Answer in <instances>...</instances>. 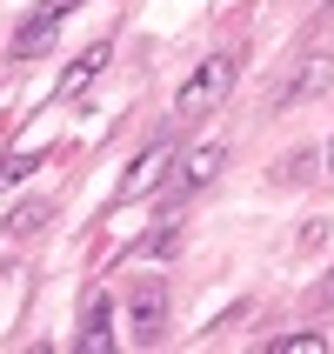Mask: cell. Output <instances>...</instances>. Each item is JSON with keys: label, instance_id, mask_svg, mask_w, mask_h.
<instances>
[{"label": "cell", "instance_id": "5", "mask_svg": "<svg viewBox=\"0 0 334 354\" xmlns=\"http://www.w3.org/2000/svg\"><path fill=\"white\" fill-rule=\"evenodd\" d=\"M107 60H114V40H94V47H80V54L60 67V87H54V94H60V100H80L100 74H107Z\"/></svg>", "mask_w": 334, "mask_h": 354}, {"label": "cell", "instance_id": "4", "mask_svg": "<svg viewBox=\"0 0 334 354\" xmlns=\"http://www.w3.org/2000/svg\"><path fill=\"white\" fill-rule=\"evenodd\" d=\"M80 0H40L34 14L20 20V34H14V54L20 60H34V54H47V47H54V34H60V20L74 14Z\"/></svg>", "mask_w": 334, "mask_h": 354}, {"label": "cell", "instance_id": "13", "mask_svg": "<svg viewBox=\"0 0 334 354\" xmlns=\"http://www.w3.org/2000/svg\"><path fill=\"white\" fill-rule=\"evenodd\" d=\"M328 174H334V140H328Z\"/></svg>", "mask_w": 334, "mask_h": 354}, {"label": "cell", "instance_id": "10", "mask_svg": "<svg viewBox=\"0 0 334 354\" xmlns=\"http://www.w3.org/2000/svg\"><path fill=\"white\" fill-rule=\"evenodd\" d=\"M40 221H47V201H20V207L0 221V227H7V234H34Z\"/></svg>", "mask_w": 334, "mask_h": 354}, {"label": "cell", "instance_id": "3", "mask_svg": "<svg viewBox=\"0 0 334 354\" xmlns=\"http://www.w3.org/2000/svg\"><path fill=\"white\" fill-rule=\"evenodd\" d=\"M221 167H228V147H194V154H180L174 167H167V201H187V194H201V187H214L221 180Z\"/></svg>", "mask_w": 334, "mask_h": 354}, {"label": "cell", "instance_id": "14", "mask_svg": "<svg viewBox=\"0 0 334 354\" xmlns=\"http://www.w3.org/2000/svg\"><path fill=\"white\" fill-rule=\"evenodd\" d=\"M328 14H334V0H328Z\"/></svg>", "mask_w": 334, "mask_h": 354}, {"label": "cell", "instance_id": "12", "mask_svg": "<svg viewBox=\"0 0 334 354\" xmlns=\"http://www.w3.org/2000/svg\"><path fill=\"white\" fill-rule=\"evenodd\" d=\"M174 248H180V227H154V234L140 241L134 254H174Z\"/></svg>", "mask_w": 334, "mask_h": 354}, {"label": "cell", "instance_id": "2", "mask_svg": "<svg viewBox=\"0 0 334 354\" xmlns=\"http://www.w3.org/2000/svg\"><path fill=\"white\" fill-rule=\"evenodd\" d=\"M160 328H167V274H134L127 281V335L154 348Z\"/></svg>", "mask_w": 334, "mask_h": 354}, {"label": "cell", "instance_id": "11", "mask_svg": "<svg viewBox=\"0 0 334 354\" xmlns=\"http://www.w3.org/2000/svg\"><path fill=\"white\" fill-rule=\"evenodd\" d=\"M328 348V335H281V341H268V354H321Z\"/></svg>", "mask_w": 334, "mask_h": 354}, {"label": "cell", "instance_id": "7", "mask_svg": "<svg viewBox=\"0 0 334 354\" xmlns=\"http://www.w3.org/2000/svg\"><path fill=\"white\" fill-rule=\"evenodd\" d=\"M80 354H114V301H107V295L87 301V321H80Z\"/></svg>", "mask_w": 334, "mask_h": 354}, {"label": "cell", "instance_id": "9", "mask_svg": "<svg viewBox=\"0 0 334 354\" xmlns=\"http://www.w3.org/2000/svg\"><path fill=\"white\" fill-rule=\"evenodd\" d=\"M40 160H47L40 147H27V154H0V187H20V180L40 167Z\"/></svg>", "mask_w": 334, "mask_h": 354}, {"label": "cell", "instance_id": "8", "mask_svg": "<svg viewBox=\"0 0 334 354\" xmlns=\"http://www.w3.org/2000/svg\"><path fill=\"white\" fill-rule=\"evenodd\" d=\"M321 80H328V60H308V67H301V74L295 80H281V100H301V94H315V87H321Z\"/></svg>", "mask_w": 334, "mask_h": 354}, {"label": "cell", "instance_id": "1", "mask_svg": "<svg viewBox=\"0 0 334 354\" xmlns=\"http://www.w3.org/2000/svg\"><path fill=\"white\" fill-rule=\"evenodd\" d=\"M234 74H241V54H207L194 67V74L180 80V94H174V114L180 120H207L221 107V100L234 94Z\"/></svg>", "mask_w": 334, "mask_h": 354}, {"label": "cell", "instance_id": "6", "mask_svg": "<svg viewBox=\"0 0 334 354\" xmlns=\"http://www.w3.org/2000/svg\"><path fill=\"white\" fill-rule=\"evenodd\" d=\"M167 167H174V147H167V140H154V147H147V154H140L134 167L120 174V201H140V194H154L160 180H167Z\"/></svg>", "mask_w": 334, "mask_h": 354}]
</instances>
